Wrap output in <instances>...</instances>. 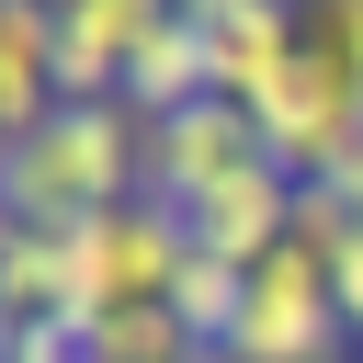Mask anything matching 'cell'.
Listing matches in <instances>:
<instances>
[{
    "mask_svg": "<svg viewBox=\"0 0 363 363\" xmlns=\"http://www.w3.org/2000/svg\"><path fill=\"white\" fill-rule=\"evenodd\" d=\"M0 182H11V216H34V227H79L102 204H136L147 193V113L136 102H57L34 136H11Z\"/></svg>",
    "mask_w": 363,
    "mask_h": 363,
    "instance_id": "obj_1",
    "label": "cell"
},
{
    "mask_svg": "<svg viewBox=\"0 0 363 363\" xmlns=\"http://www.w3.org/2000/svg\"><path fill=\"white\" fill-rule=\"evenodd\" d=\"M182 261H193L182 204H159V193L102 204V216H79V227H68V295H57V318L102 329V318H125V306H170Z\"/></svg>",
    "mask_w": 363,
    "mask_h": 363,
    "instance_id": "obj_2",
    "label": "cell"
},
{
    "mask_svg": "<svg viewBox=\"0 0 363 363\" xmlns=\"http://www.w3.org/2000/svg\"><path fill=\"white\" fill-rule=\"evenodd\" d=\"M340 340H352V318H340L329 250L284 238L272 261H250V306H238V329H227L216 363H329Z\"/></svg>",
    "mask_w": 363,
    "mask_h": 363,
    "instance_id": "obj_3",
    "label": "cell"
},
{
    "mask_svg": "<svg viewBox=\"0 0 363 363\" xmlns=\"http://www.w3.org/2000/svg\"><path fill=\"white\" fill-rule=\"evenodd\" d=\"M250 113H261V147H272L295 182H329V170L363 147V91H352V79H329L306 45H295L284 91H272V102H250Z\"/></svg>",
    "mask_w": 363,
    "mask_h": 363,
    "instance_id": "obj_4",
    "label": "cell"
},
{
    "mask_svg": "<svg viewBox=\"0 0 363 363\" xmlns=\"http://www.w3.org/2000/svg\"><path fill=\"white\" fill-rule=\"evenodd\" d=\"M182 227H193V250H204V261H238V272H250V261H272V250L295 238V170L261 147L250 170L204 182V193L182 204Z\"/></svg>",
    "mask_w": 363,
    "mask_h": 363,
    "instance_id": "obj_5",
    "label": "cell"
},
{
    "mask_svg": "<svg viewBox=\"0 0 363 363\" xmlns=\"http://www.w3.org/2000/svg\"><path fill=\"white\" fill-rule=\"evenodd\" d=\"M250 159H261V113L227 102V91H204V102L170 113V125H147V193H159V204H193L204 182H227V170H250Z\"/></svg>",
    "mask_w": 363,
    "mask_h": 363,
    "instance_id": "obj_6",
    "label": "cell"
},
{
    "mask_svg": "<svg viewBox=\"0 0 363 363\" xmlns=\"http://www.w3.org/2000/svg\"><path fill=\"white\" fill-rule=\"evenodd\" d=\"M204 23V57H216V91L227 102H272L284 68H295V0H193Z\"/></svg>",
    "mask_w": 363,
    "mask_h": 363,
    "instance_id": "obj_7",
    "label": "cell"
},
{
    "mask_svg": "<svg viewBox=\"0 0 363 363\" xmlns=\"http://www.w3.org/2000/svg\"><path fill=\"white\" fill-rule=\"evenodd\" d=\"M57 113V11L45 0H0V125L34 136Z\"/></svg>",
    "mask_w": 363,
    "mask_h": 363,
    "instance_id": "obj_8",
    "label": "cell"
},
{
    "mask_svg": "<svg viewBox=\"0 0 363 363\" xmlns=\"http://www.w3.org/2000/svg\"><path fill=\"white\" fill-rule=\"evenodd\" d=\"M11 272V318H57V295H68V227H34V216H11V250H0Z\"/></svg>",
    "mask_w": 363,
    "mask_h": 363,
    "instance_id": "obj_9",
    "label": "cell"
},
{
    "mask_svg": "<svg viewBox=\"0 0 363 363\" xmlns=\"http://www.w3.org/2000/svg\"><path fill=\"white\" fill-rule=\"evenodd\" d=\"M238 306H250V272H238V261H204V250H193V261H182V284H170V318H182V329H193L204 352H227Z\"/></svg>",
    "mask_w": 363,
    "mask_h": 363,
    "instance_id": "obj_10",
    "label": "cell"
},
{
    "mask_svg": "<svg viewBox=\"0 0 363 363\" xmlns=\"http://www.w3.org/2000/svg\"><path fill=\"white\" fill-rule=\"evenodd\" d=\"M295 45H306L329 79L363 91V0H295Z\"/></svg>",
    "mask_w": 363,
    "mask_h": 363,
    "instance_id": "obj_11",
    "label": "cell"
},
{
    "mask_svg": "<svg viewBox=\"0 0 363 363\" xmlns=\"http://www.w3.org/2000/svg\"><path fill=\"white\" fill-rule=\"evenodd\" d=\"M11 363H102V340L79 318H11Z\"/></svg>",
    "mask_w": 363,
    "mask_h": 363,
    "instance_id": "obj_12",
    "label": "cell"
},
{
    "mask_svg": "<svg viewBox=\"0 0 363 363\" xmlns=\"http://www.w3.org/2000/svg\"><path fill=\"white\" fill-rule=\"evenodd\" d=\"M329 284H340V318H352V340H363V227L329 250Z\"/></svg>",
    "mask_w": 363,
    "mask_h": 363,
    "instance_id": "obj_13",
    "label": "cell"
},
{
    "mask_svg": "<svg viewBox=\"0 0 363 363\" xmlns=\"http://www.w3.org/2000/svg\"><path fill=\"white\" fill-rule=\"evenodd\" d=\"M329 182H340V193H352V216H363V147H352V159H340Z\"/></svg>",
    "mask_w": 363,
    "mask_h": 363,
    "instance_id": "obj_14",
    "label": "cell"
},
{
    "mask_svg": "<svg viewBox=\"0 0 363 363\" xmlns=\"http://www.w3.org/2000/svg\"><path fill=\"white\" fill-rule=\"evenodd\" d=\"M45 11H68V0H45Z\"/></svg>",
    "mask_w": 363,
    "mask_h": 363,
    "instance_id": "obj_15",
    "label": "cell"
}]
</instances>
